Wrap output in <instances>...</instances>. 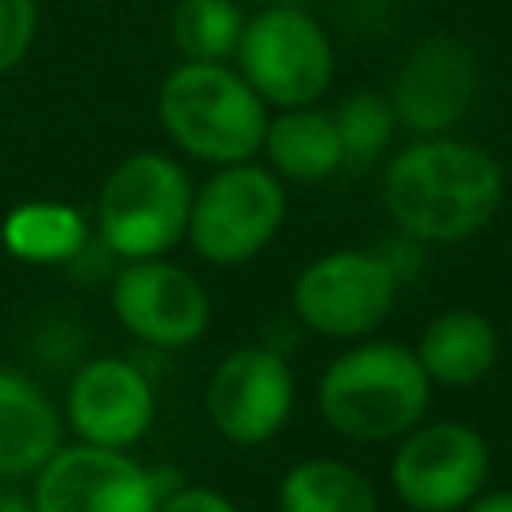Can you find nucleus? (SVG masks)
<instances>
[{"label":"nucleus","mask_w":512,"mask_h":512,"mask_svg":"<svg viewBox=\"0 0 512 512\" xmlns=\"http://www.w3.org/2000/svg\"><path fill=\"white\" fill-rule=\"evenodd\" d=\"M36 36V0H0V76L12 72Z\"/></svg>","instance_id":"21"},{"label":"nucleus","mask_w":512,"mask_h":512,"mask_svg":"<svg viewBox=\"0 0 512 512\" xmlns=\"http://www.w3.org/2000/svg\"><path fill=\"white\" fill-rule=\"evenodd\" d=\"M244 12L236 0H176L172 8V40L184 60L228 64L236 56Z\"/></svg>","instance_id":"19"},{"label":"nucleus","mask_w":512,"mask_h":512,"mask_svg":"<svg viewBox=\"0 0 512 512\" xmlns=\"http://www.w3.org/2000/svg\"><path fill=\"white\" fill-rule=\"evenodd\" d=\"M156 112L176 148L216 168L252 160L268 128V104L256 88L236 68L212 60L176 64L160 84Z\"/></svg>","instance_id":"3"},{"label":"nucleus","mask_w":512,"mask_h":512,"mask_svg":"<svg viewBox=\"0 0 512 512\" xmlns=\"http://www.w3.org/2000/svg\"><path fill=\"white\" fill-rule=\"evenodd\" d=\"M0 244L24 264H68L88 244V220L64 200H28L4 216Z\"/></svg>","instance_id":"17"},{"label":"nucleus","mask_w":512,"mask_h":512,"mask_svg":"<svg viewBox=\"0 0 512 512\" xmlns=\"http://www.w3.org/2000/svg\"><path fill=\"white\" fill-rule=\"evenodd\" d=\"M296 400V380L288 360L268 344L232 348L208 376L204 408L212 428L232 444H264L272 440Z\"/></svg>","instance_id":"10"},{"label":"nucleus","mask_w":512,"mask_h":512,"mask_svg":"<svg viewBox=\"0 0 512 512\" xmlns=\"http://www.w3.org/2000/svg\"><path fill=\"white\" fill-rule=\"evenodd\" d=\"M276 504L280 512H380L372 480L336 456H308L292 464L280 476Z\"/></svg>","instance_id":"18"},{"label":"nucleus","mask_w":512,"mask_h":512,"mask_svg":"<svg viewBox=\"0 0 512 512\" xmlns=\"http://www.w3.org/2000/svg\"><path fill=\"white\" fill-rule=\"evenodd\" d=\"M332 124H336V136H340V148H344V164H364V160H376L392 132H396V112L388 104V92H348L336 112H332Z\"/></svg>","instance_id":"20"},{"label":"nucleus","mask_w":512,"mask_h":512,"mask_svg":"<svg viewBox=\"0 0 512 512\" xmlns=\"http://www.w3.org/2000/svg\"><path fill=\"white\" fill-rule=\"evenodd\" d=\"M504 200L500 160L456 136H420L388 160L384 208L412 240L456 244L476 236Z\"/></svg>","instance_id":"1"},{"label":"nucleus","mask_w":512,"mask_h":512,"mask_svg":"<svg viewBox=\"0 0 512 512\" xmlns=\"http://www.w3.org/2000/svg\"><path fill=\"white\" fill-rule=\"evenodd\" d=\"M68 428L84 444L100 448H132L156 416L152 380L120 356H96L76 368L68 396H64Z\"/></svg>","instance_id":"13"},{"label":"nucleus","mask_w":512,"mask_h":512,"mask_svg":"<svg viewBox=\"0 0 512 512\" xmlns=\"http://www.w3.org/2000/svg\"><path fill=\"white\" fill-rule=\"evenodd\" d=\"M412 352L432 384L472 388L492 372V364L500 356V336L484 312L448 308L436 320H428V328L420 332Z\"/></svg>","instance_id":"14"},{"label":"nucleus","mask_w":512,"mask_h":512,"mask_svg":"<svg viewBox=\"0 0 512 512\" xmlns=\"http://www.w3.org/2000/svg\"><path fill=\"white\" fill-rule=\"evenodd\" d=\"M0 512H32V504H28V500H20L16 492L0 488Z\"/></svg>","instance_id":"24"},{"label":"nucleus","mask_w":512,"mask_h":512,"mask_svg":"<svg viewBox=\"0 0 512 512\" xmlns=\"http://www.w3.org/2000/svg\"><path fill=\"white\" fill-rule=\"evenodd\" d=\"M260 152L268 156V168L292 184H320L344 164L332 112L316 104L280 108L276 116H268Z\"/></svg>","instance_id":"16"},{"label":"nucleus","mask_w":512,"mask_h":512,"mask_svg":"<svg viewBox=\"0 0 512 512\" xmlns=\"http://www.w3.org/2000/svg\"><path fill=\"white\" fill-rule=\"evenodd\" d=\"M464 512H512V488H480Z\"/></svg>","instance_id":"23"},{"label":"nucleus","mask_w":512,"mask_h":512,"mask_svg":"<svg viewBox=\"0 0 512 512\" xmlns=\"http://www.w3.org/2000/svg\"><path fill=\"white\" fill-rule=\"evenodd\" d=\"M160 480L124 448L60 444L32 476V512H156Z\"/></svg>","instance_id":"9"},{"label":"nucleus","mask_w":512,"mask_h":512,"mask_svg":"<svg viewBox=\"0 0 512 512\" xmlns=\"http://www.w3.org/2000/svg\"><path fill=\"white\" fill-rule=\"evenodd\" d=\"M112 312L148 348H188L212 320L208 288L164 256L124 260L112 280Z\"/></svg>","instance_id":"11"},{"label":"nucleus","mask_w":512,"mask_h":512,"mask_svg":"<svg viewBox=\"0 0 512 512\" xmlns=\"http://www.w3.org/2000/svg\"><path fill=\"white\" fill-rule=\"evenodd\" d=\"M388 480L412 512H464L488 480V444L472 424L420 420L400 436Z\"/></svg>","instance_id":"8"},{"label":"nucleus","mask_w":512,"mask_h":512,"mask_svg":"<svg viewBox=\"0 0 512 512\" xmlns=\"http://www.w3.org/2000/svg\"><path fill=\"white\" fill-rule=\"evenodd\" d=\"M400 276L384 252L336 248L316 256L292 280V312L328 340H360L376 332L396 304Z\"/></svg>","instance_id":"7"},{"label":"nucleus","mask_w":512,"mask_h":512,"mask_svg":"<svg viewBox=\"0 0 512 512\" xmlns=\"http://www.w3.org/2000/svg\"><path fill=\"white\" fill-rule=\"evenodd\" d=\"M156 512H240L220 488L208 484H176L160 492Z\"/></svg>","instance_id":"22"},{"label":"nucleus","mask_w":512,"mask_h":512,"mask_svg":"<svg viewBox=\"0 0 512 512\" xmlns=\"http://www.w3.org/2000/svg\"><path fill=\"white\" fill-rule=\"evenodd\" d=\"M236 64L268 108L316 104L336 72L332 40L304 8H260L248 16Z\"/></svg>","instance_id":"6"},{"label":"nucleus","mask_w":512,"mask_h":512,"mask_svg":"<svg viewBox=\"0 0 512 512\" xmlns=\"http://www.w3.org/2000/svg\"><path fill=\"white\" fill-rule=\"evenodd\" d=\"M304 0H264V8H300Z\"/></svg>","instance_id":"25"},{"label":"nucleus","mask_w":512,"mask_h":512,"mask_svg":"<svg viewBox=\"0 0 512 512\" xmlns=\"http://www.w3.org/2000/svg\"><path fill=\"white\" fill-rule=\"evenodd\" d=\"M284 208V184L272 168L252 160L224 164L200 188H192L184 236L200 260L232 268L272 244L284 224Z\"/></svg>","instance_id":"5"},{"label":"nucleus","mask_w":512,"mask_h":512,"mask_svg":"<svg viewBox=\"0 0 512 512\" xmlns=\"http://www.w3.org/2000/svg\"><path fill=\"white\" fill-rule=\"evenodd\" d=\"M60 448V412L20 372L0 368V480L36 476Z\"/></svg>","instance_id":"15"},{"label":"nucleus","mask_w":512,"mask_h":512,"mask_svg":"<svg viewBox=\"0 0 512 512\" xmlns=\"http://www.w3.org/2000/svg\"><path fill=\"white\" fill-rule=\"evenodd\" d=\"M480 88V64L476 52L456 40V36H428L420 40L392 88H388V104L396 112V124H404L416 136H444L476 100Z\"/></svg>","instance_id":"12"},{"label":"nucleus","mask_w":512,"mask_h":512,"mask_svg":"<svg viewBox=\"0 0 512 512\" xmlns=\"http://www.w3.org/2000/svg\"><path fill=\"white\" fill-rule=\"evenodd\" d=\"M192 208L188 172L164 152L124 156L96 192V232L120 260L164 256L184 240Z\"/></svg>","instance_id":"4"},{"label":"nucleus","mask_w":512,"mask_h":512,"mask_svg":"<svg viewBox=\"0 0 512 512\" xmlns=\"http://www.w3.org/2000/svg\"><path fill=\"white\" fill-rule=\"evenodd\" d=\"M432 380L416 352L392 340H356L344 348L316 384L324 424L356 444L400 440L428 412Z\"/></svg>","instance_id":"2"}]
</instances>
